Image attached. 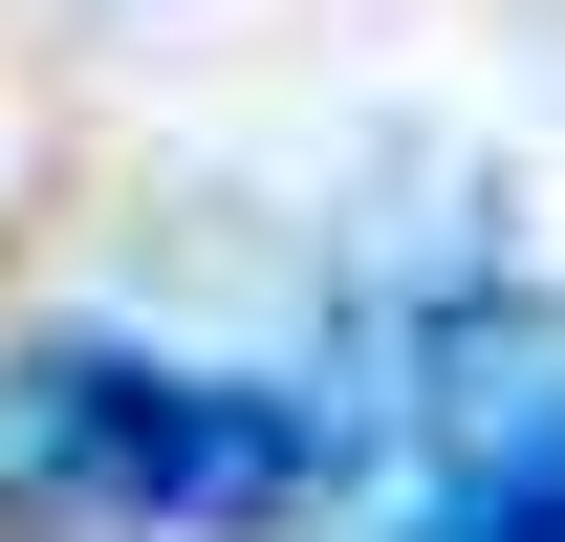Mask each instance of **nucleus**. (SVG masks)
<instances>
[{"label": "nucleus", "mask_w": 565, "mask_h": 542, "mask_svg": "<svg viewBox=\"0 0 565 542\" xmlns=\"http://www.w3.org/2000/svg\"><path fill=\"white\" fill-rule=\"evenodd\" d=\"M327 456L349 434L262 369H174L109 326L0 347V521H44V542H262L327 499Z\"/></svg>", "instance_id": "f257e3e1"}, {"label": "nucleus", "mask_w": 565, "mask_h": 542, "mask_svg": "<svg viewBox=\"0 0 565 542\" xmlns=\"http://www.w3.org/2000/svg\"><path fill=\"white\" fill-rule=\"evenodd\" d=\"M414 542H565V347L522 391H479V434H457V477L414 499Z\"/></svg>", "instance_id": "f03ea898"}]
</instances>
